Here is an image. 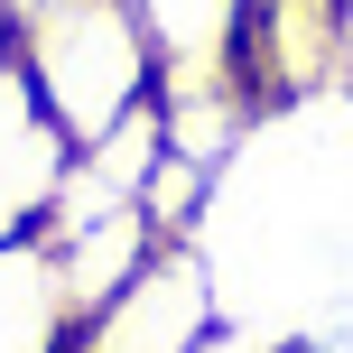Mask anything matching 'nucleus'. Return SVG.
Segmentation results:
<instances>
[{"instance_id": "9", "label": "nucleus", "mask_w": 353, "mask_h": 353, "mask_svg": "<svg viewBox=\"0 0 353 353\" xmlns=\"http://www.w3.org/2000/svg\"><path fill=\"white\" fill-rule=\"evenodd\" d=\"M344 74H353V0H344Z\"/></svg>"}, {"instance_id": "2", "label": "nucleus", "mask_w": 353, "mask_h": 353, "mask_svg": "<svg viewBox=\"0 0 353 353\" xmlns=\"http://www.w3.org/2000/svg\"><path fill=\"white\" fill-rule=\"evenodd\" d=\"M214 335V279L195 251H159L121 298H103L93 316H74L65 353H195Z\"/></svg>"}, {"instance_id": "1", "label": "nucleus", "mask_w": 353, "mask_h": 353, "mask_svg": "<svg viewBox=\"0 0 353 353\" xmlns=\"http://www.w3.org/2000/svg\"><path fill=\"white\" fill-rule=\"evenodd\" d=\"M10 56L28 65L47 121L65 130L74 149L103 140L121 112H140L149 93H159V56H149L140 19H130L121 0H65V10H47L37 28H19Z\"/></svg>"}, {"instance_id": "8", "label": "nucleus", "mask_w": 353, "mask_h": 353, "mask_svg": "<svg viewBox=\"0 0 353 353\" xmlns=\"http://www.w3.org/2000/svg\"><path fill=\"white\" fill-rule=\"evenodd\" d=\"M195 353H261V344H251V335H205Z\"/></svg>"}, {"instance_id": "6", "label": "nucleus", "mask_w": 353, "mask_h": 353, "mask_svg": "<svg viewBox=\"0 0 353 353\" xmlns=\"http://www.w3.org/2000/svg\"><path fill=\"white\" fill-rule=\"evenodd\" d=\"M47 10H65V0H0V19H10V37H19V28H37Z\"/></svg>"}, {"instance_id": "5", "label": "nucleus", "mask_w": 353, "mask_h": 353, "mask_svg": "<svg viewBox=\"0 0 353 353\" xmlns=\"http://www.w3.org/2000/svg\"><path fill=\"white\" fill-rule=\"evenodd\" d=\"M47 121V103H37V84H28V65L19 56H0V159H10L28 130Z\"/></svg>"}, {"instance_id": "7", "label": "nucleus", "mask_w": 353, "mask_h": 353, "mask_svg": "<svg viewBox=\"0 0 353 353\" xmlns=\"http://www.w3.org/2000/svg\"><path fill=\"white\" fill-rule=\"evenodd\" d=\"M28 232H37V223H28V214L10 205V195H0V251H10V242H28Z\"/></svg>"}, {"instance_id": "4", "label": "nucleus", "mask_w": 353, "mask_h": 353, "mask_svg": "<svg viewBox=\"0 0 353 353\" xmlns=\"http://www.w3.org/2000/svg\"><path fill=\"white\" fill-rule=\"evenodd\" d=\"M74 335V307H65V279H56L47 242H10L0 251V353H65Z\"/></svg>"}, {"instance_id": "3", "label": "nucleus", "mask_w": 353, "mask_h": 353, "mask_svg": "<svg viewBox=\"0 0 353 353\" xmlns=\"http://www.w3.org/2000/svg\"><path fill=\"white\" fill-rule=\"evenodd\" d=\"M140 19L149 56H159V84L186 74H242V19L251 0H121Z\"/></svg>"}, {"instance_id": "10", "label": "nucleus", "mask_w": 353, "mask_h": 353, "mask_svg": "<svg viewBox=\"0 0 353 353\" xmlns=\"http://www.w3.org/2000/svg\"><path fill=\"white\" fill-rule=\"evenodd\" d=\"M0 56H10V19H0Z\"/></svg>"}]
</instances>
